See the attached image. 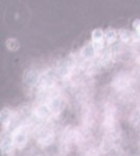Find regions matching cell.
<instances>
[{"label": "cell", "instance_id": "1", "mask_svg": "<svg viewBox=\"0 0 140 156\" xmlns=\"http://www.w3.org/2000/svg\"><path fill=\"white\" fill-rule=\"evenodd\" d=\"M26 135H25V132H24L22 129H18L16 131L15 135H14V145L17 146V147H23L25 145V141H26Z\"/></svg>", "mask_w": 140, "mask_h": 156}, {"label": "cell", "instance_id": "2", "mask_svg": "<svg viewBox=\"0 0 140 156\" xmlns=\"http://www.w3.org/2000/svg\"><path fill=\"white\" fill-rule=\"evenodd\" d=\"M105 34L102 29H94L92 32V40L93 43H102L104 42Z\"/></svg>", "mask_w": 140, "mask_h": 156}, {"label": "cell", "instance_id": "3", "mask_svg": "<svg viewBox=\"0 0 140 156\" xmlns=\"http://www.w3.org/2000/svg\"><path fill=\"white\" fill-rule=\"evenodd\" d=\"M116 38H117V36H116L115 30H113V29L106 30V32H105V39H106L108 44H112V43H114L115 41H116Z\"/></svg>", "mask_w": 140, "mask_h": 156}, {"label": "cell", "instance_id": "4", "mask_svg": "<svg viewBox=\"0 0 140 156\" xmlns=\"http://www.w3.org/2000/svg\"><path fill=\"white\" fill-rule=\"evenodd\" d=\"M119 38H120L121 41L127 43L133 39V34L127 29H122V30H120V32H119Z\"/></svg>", "mask_w": 140, "mask_h": 156}, {"label": "cell", "instance_id": "5", "mask_svg": "<svg viewBox=\"0 0 140 156\" xmlns=\"http://www.w3.org/2000/svg\"><path fill=\"white\" fill-rule=\"evenodd\" d=\"M94 47L91 46V45H88V46H85L82 50V54L86 57V58H90L92 55L94 54Z\"/></svg>", "mask_w": 140, "mask_h": 156}, {"label": "cell", "instance_id": "6", "mask_svg": "<svg viewBox=\"0 0 140 156\" xmlns=\"http://www.w3.org/2000/svg\"><path fill=\"white\" fill-rule=\"evenodd\" d=\"M7 46L11 50H17L19 48V43L14 39H10V40L7 41Z\"/></svg>", "mask_w": 140, "mask_h": 156}, {"label": "cell", "instance_id": "7", "mask_svg": "<svg viewBox=\"0 0 140 156\" xmlns=\"http://www.w3.org/2000/svg\"><path fill=\"white\" fill-rule=\"evenodd\" d=\"M9 119H10V112L7 108H3V109L1 110V123L5 124V123L9 121Z\"/></svg>", "mask_w": 140, "mask_h": 156}, {"label": "cell", "instance_id": "8", "mask_svg": "<svg viewBox=\"0 0 140 156\" xmlns=\"http://www.w3.org/2000/svg\"><path fill=\"white\" fill-rule=\"evenodd\" d=\"M27 78H28L27 83H29V85H34V83L37 81V74L34 73V72H32V73L28 74Z\"/></svg>", "mask_w": 140, "mask_h": 156}, {"label": "cell", "instance_id": "9", "mask_svg": "<svg viewBox=\"0 0 140 156\" xmlns=\"http://www.w3.org/2000/svg\"><path fill=\"white\" fill-rule=\"evenodd\" d=\"M133 27H134V29H135V32H136V34H138L140 36V20H139V19L134 20V22H133Z\"/></svg>", "mask_w": 140, "mask_h": 156}]
</instances>
